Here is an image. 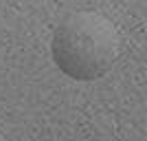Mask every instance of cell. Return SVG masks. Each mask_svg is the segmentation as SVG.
<instances>
[{"instance_id": "obj_1", "label": "cell", "mask_w": 147, "mask_h": 141, "mask_svg": "<svg viewBox=\"0 0 147 141\" xmlns=\"http://www.w3.org/2000/svg\"><path fill=\"white\" fill-rule=\"evenodd\" d=\"M121 40L110 18L99 11H75L55 29L51 57L64 75L77 82L103 77L119 57Z\"/></svg>"}, {"instance_id": "obj_2", "label": "cell", "mask_w": 147, "mask_h": 141, "mask_svg": "<svg viewBox=\"0 0 147 141\" xmlns=\"http://www.w3.org/2000/svg\"><path fill=\"white\" fill-rule=\"evenodd\" d=\"M0 141H7V139H5V135H2V132H0Z\"/></svg>"}]
</instances>
